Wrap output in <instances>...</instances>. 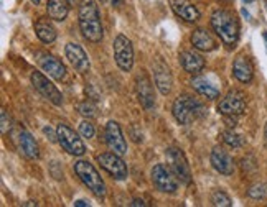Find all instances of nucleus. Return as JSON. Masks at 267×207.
I'll return each mask as SVG.
<instances>
[{
  "instance_id": "obj_1",
  "label": "nucleus",
  "mask_w": 267,
  "mask_h": 207,
  "mask_svg": "<svg viewBox=\"0 0 267 207\" xmlns=\"http://www.w3.org/2000/svg\"><path fill=\"white\" fill-rule=\"evenodd\" d=\"M78 20L84 38L91 43H99L104 31H102L99 8H97L94 0H81L78 10Z\"/></svg>"
},
{
  "instance_id": "obj_2",
  "label": "nucleus",
  "mask_w": 267,
  "mask_h": 207,
  "mask_svg": "<svg viewBox=\"0 0 267 207\" xmlns=\"http://www.w3.org/2000/svg\"><path fill=\"white\" fill-rule=\"evenodd\" d=\"M211 26L226 46H234L239 40V20L233 12L219 8L211 15Z\"/></svg>"
},
{
  "instance_id": "obj_3",
  "label": "nucleus",
  "mask_w": 267,
  "mask_h": 207,
  "mask_svg": "<svg viewBox=\"0 0 267 207\" xmlns=\"http://www.w3.org/2000/svg\"><path fill=\"white\" fill-rule=\"evenodd\" d=\"M172 114L180 125H188L193 120L203 117L205 107L201 105V102L196 101L195 97L188 96V94H183V96L175 99L172 107Z\"/></svg>"
},
{
  "instance_id": "obj_4",
  "label": "nucleus",
  "mask_w": 267,
  "mask_h": 207,
  "mask_svg": "<svg viewBox=\"0 0 267 207\" xmlns=\"http://www.w3.org/2000/svg\"><path fill=\"white\" fill-rule=\"evenodd\" d=\"M74 173H76L79 180L83 181V184L88 186L96 197L106 196L104 181H102L99 173L96 171V168L89 161H86V159H79V161L74 163Z\"/></svg>"
},
{
  "instance_id": "obj_5",
  "label": "nucleus",
  "mask_w": 267,
  "mask_h": 207,
  "mask_svg": "<svg viewBox=\"0 0 267 207\" xmlns=\"http://www.w3.org/2000/svg\"><path fill=\"white\" fill-rule=\"evenodd\" d=\"M56 133H58V143L69 155H73V156H83L86 153V147H84L81 136L73 129H69L66 124H59L58 129H56Z\"/></svg>"
},
{
  "instance_id": "obj_6",
  "label": "nucleus",
  "mask_w": 267,
  "mask_h": 207,
  "mask_svg": "<svg viewBox=\"0 0 267 207\" xmlns=\"http://www.w3.org/2000/svg\"><path fill=\"white\" fill-rule=\"evenodd\" d=\"M167 159L170 163V169L177 176V180L183 182V184H191V171L185 153L180 148L172 147L167 150Z\"/></svg>"
},
{
  "instance_id": "obj_7",
  "label": "nucleus",
  "mask_w": 267,
  "mask_h": 207,
  "mask_svg": "<svg viewBox=\"0 0 267 207\" xmlns=\"http://www.w3.org/2000/svg\"><path fill=\"white\" fill-rule=\"evenodd\" d=\"M114 59L116 64L119 66L122 71H130L134 66V48L132 43L127 36L117 35L114 40Z\"/></svg>"
},
{
  "instance_id": "obj_8",
  "label": "nucleus",
  "mask_w": 267,
  "mask_h": 207,
  "mask_svg": "<svg viewBox=\"0 0 267 207\" xmlns=\"http://www.w3.org/2000/svg\"><path fill=\"white\" fill-rule=\"evenodd\" d=\"M150 178H152L153 186H155L160 192L173 194V192H177V189H178L177 176L173 175L172 169H168L167 166H163V164H155V166L152 168Z\"/></svg>"
},
{
  "instance_id": "obj_9",
  "label": "nucleus",
  "mask_w": 267,
  "mask_h": 207,
  "mask_svg": "<svg viewBox=\"0 0 267 207\" xmlns=\"http://www.w3.org/2000/svg\"><path fill=\"white\" fill-rule=\"evenodd\" d=\"M97 163L101 164V168L104 169V171L109 173V175L117 181L125 180L127 175H129L127 166H125V163L122 161L120 155H117L114 152L101 153L99 156H97Z\"/></svg>"
},
{
  "instance_id": "obj_10",
  "label": "nucleus",
  "mask_w": 267,
  "mask_h": 207,
  "mask_svg": "<svg viewBox=\"0 0 267 207\" xmlns=\"http://www.w3.org/2000/svg\"><path fill=\"white\" fill-rule=\"evenodd\" d=\"M246 110V99L244 94L239 91H229L223 101L218 104V112L224 117H237L242 115Z\"/></svg>"
},
{
  "instance_id": "obj_11",
  "label": "nucleus",
  "mask_w": 267,
  "mask_h": 207,
  "mask_svg": "<svg viewBox=\"0 0 267 207\" xmlns=\"http://www.w3.org/2000/svg\"><path fill=\"white\" fill-rule=\"evenodd\" d=\"M31 84H33V87L38 91L41 96L45 99H48L51 104H55V105H61L63 104V96L61 92L56 89V86L51 81H48V78L45 76V74H41L40 71H33L31 73Z\"/></svg>"
},
{
  "instance_id": "obj_12",
  "label": "nucleus",
  "mask_w": 267,
  "mask_h": 207,
  "mask_svg": "<svg viewBox=\"0 0 267 207\" xmlns=\"http://www.w3.org/2000/svg\"><path fill=\"white\" fill-rule=\"evenodd\" d=\"M36 61H38L41 71L48 73V76L56 79V81H61L66 76V68L56 56L46 53V51H38L36 53Z\"/></svg>"
},
{
  "instance_id": "obj_13",
  "label": "nucleus",
  "mask_w": 267,
  "mask_h": 207,
  "mask_svg": "<svg viewBox=\"0 0 267 207\" xmlns=\"http://www.w3.org/2000/svg\"><path fill=\"white\" fill-rule=\"evenodd\" d=\"M104 138H106V143L109 150H112L114 153L117 155H125L127 153V142H125L124 135H122V130L117 122L111 120L106 124V130H104Z\"/></svg>"
},
{
  "instance_id": "obj_14",
  "label": "nucleus",
  "mask_w": 267,
  "mask_h": 207,
  "mask_svg": "<svg viewBox=\"0 0 267 207\" xmlns=\"http://www.w3.org/2000/svg\"><path fill=\"white\" fill-rule=\"evenodd\" d=\"M64 53H66V58L69 63L73 64V68L76 69L78 73L86 74L91 68V63H89V58L81 46L78 43H68L66 48H64Z\"/></svg>"
},
{
  "instance_id": "obj_15",
  "label": "nucleus",
  "mask_w": 267,
  "mask_h": 207,
  "mask_svg": "<svg viewBox=\"0 0 267 207\" xmlns=\"http://www.w3.org/2000/svg\"><path fill=\"white\" fill-rule=\"evenodd\" d=\"M153 81H155V86L158 87V91L163 96H168L172 92L173 87V78L170 73V68L163 63V61H155L153 64Z\"/></svg>"
},
{
  "instance_id": "obj_16",
  "label": "nucleus",
  "mask_w": 267,
  "mask_h": 207,
  "mask_svg": "<svg viewBox=\"0 0 267 207\" xmlns=\"http://www.w3.org/2000/svg\"><path fill=\"white\" fill-rule=\"evenodd\" d=\"M135 89H137L139 102L142 104L144 109L145 110L153 109V107H155V94H153L152 82H150V79H148L147 74H140V76L137 78Z\"/></svg>"
},
{
  "instance_id": "obj_17",
  "label": "nucleus",
  "mask_w": 267,
  "mask_h": 207,
  "mask_svg": "<svg viewBox=\"0 0 267 207\" xmlns=\"http://www.w3.org/2000/svg\"><path fill=\"white\" fill-rule=\"evenodd\" d=\"M209 159H211L213 168L216 169L218 173H221V175H224V176L233 175L234 161H233L231 155H229L223 147H214L213 152H211V158Z\"/></svg>"
},
{
  "instance_id": "obj_18",
  "label": "nucleus",
  "mask_w": 267,
  "mask_h": 207,
  "mask_svg": "<svg viewBox=\"0 0 267 207\" xmlns=\"http://www.w3.org/2000/svg\"><path fill=\"white\" fill-rule=\"evenodd\" d=\"M233 74L242 84H249L254 78V66L246 54H239L233 63Z\"/></svg>"
},
{
  "instance_id": "obj_19",
  "label": "nucleus",
  "mask_w": 267,
  "mask_h": 207,
  "mask_svg": "<svg viewBox=\"0 0 267 207\" xmlns=\"http://www.w3.org/2000/svg\"><path fill=\"white\" fill-rule=\"evenodd\" d=\"M18 147L23 153H25L27 158L30 159H38L40 158V148L36 140L31 136V133H28L27 130H20L18 131Z\"/></svg>"
},
{
  "instance_id": "obj_20",
  "label": "nucleus",
  "mask_w": 267,
  "mask_h": 207,
  "mask_svg": "<svg viewBox=\"0 0 267 207\" xmlns=\"http://www.w3.org/2000/svg\"><path fill=\"white\" fill-rule=\"evenodd\" d=\"M191 45H193V48H196L198 51H213L216 50V41L211 36V33L203 30V28H198V30L193 31V35H191Z\"/></svg>"
},
{
  "instance_id": "obj_21",
  "label": "nucleus",
  "mask_w": 267,
  "mask_h": 207,
  "mask_svg": "<svg viewBox=\"0 0 267 207\" xmlns=\"http://www.w3.org/2000/svg\"><path fill=\"white\" fill-rule=\"evenodd\" d=\"M180 63L183 66L185 71L190 74H198L205 68V59L198 53H195V51H183L180 54Z\"/></svg>"
},
{
  "instance_id": "obj_22",
  "label": "nucleus",
  "mask_w": 267,
  "mask_h": 207,
  "mask_svg": "<svg viewBox=\"0 0 267 207\" xmlns=\"http://www.w3.org/2000/svg\"><path fill=\"white\" fill-rule=\"evenodd\" d=\"M172 7L180 18L186 22H196L200 18V12L195 5H191L186 0H172Z\"/></svg>"
},
{
  "instance_id": "obj_23",
  "label": "nucleus",
  "mask_w": 267,
  "mask_h": 207,
  "mask_svg": "<svg viewBox=\"0 0 267 207\" xmlns=\"http://www.w3.org/2000/svg\"><path fill=\"white\" fill-rule=\"evenodd\" d=\"M35 33L43 43H53L56 40V28L51 25L48 18H38L35 23Z\"/></svg>"
},
{
  "instance_id": "obj_24",
  "label": "nucleus",
  "mask_w": 267,
  "mask_h": 207,
  "mask_svg": "<svg viewBox=\"0 0 267 207\" xmlns=\"http://www.w3.org/2000/svg\"><path fill=\"white\" fill-rule=\"evenodd\" d=\"M46 12L51 20L63 22L68 17L69 12V2L68 0H48V5H46Z\"/></svg>"
},
{
  "instance_id": "obj_25",
  "label": "nucleus",
  "mask_w": 267,
  "mask_h": 207,
  "mask_svg": "<svg viewBox=\"0 0 267 207\" xmlns=\"http://www.w3.org/2000/svg\"><path fill=\"white\" fill-rule=\"evenodd\" d=\"M191 87H193L198 94H201L203 97L209 99V101H213V99L219 97V91H218V89L214 87L213 84H209L203 78H195L193 81H191Z\"/></svg>"
},
{
  "instance_id": "obj_26",
  "label": "nucleus",
  "mask_w": 267,
  "mask_h": 207,
  "mask_svg": "<svg viewBox=\"0 0 267 207\" xmlns=\"http://www.w3.org/2000/svg\"><path fill=\"white\" fill-rule=\"evenodd\" d=\"M223 142L228 145V147H231V148H241V147H244V138H242L241 135H237L236 131H233V130H224L223 133Z\"/></svg>"
},
{
  "instance_id": "obj_27",
  "label": "nucleus",
  "mask_w": 267,
  "mask_h": 207,
  "mask_svg": "<svg viewBox=\"0 0 267 207\" xmlns=\"http://www.w3.org/2000/svg\"><path fill=\"white\" fill-rule=\"evenodd\" d=\"M247 196L256 201H262L267 197V182H257L247 189Z\"/></svg>"
},
{
  "instance_id": "obj_28",
  "label": "nucleus",
  "mask_w": 267,
  "mask_h": 207,
  "mask_svg": "<svg viewBox=\"0 0 267 207\" xmlns=\"http://www.w3.org/2000/svg\"><path fill=\"white\" fill-rule=\"evenodd\" d=\"M211 204L213 206H219V207H231L233 202H231V197H229L224 191H213L211 194Z\"/></svg>"
},
{
  "instance_id": "obj_29",
  "label": "nucleus",
  "mask_w": 267,
  "mask_h": 207,
  "mask_svg": "<svg viewBox=\"0 0 267 207\" xmlns=\"http://www.w3.org/2000/svg\"><path fill=\"white\" fill-rule=\"evenodd\" d=\"M78 110L79 114L88 117V119H94L97 115V110H96V105L92 104L91 101H84V102H79L78 104Z\"/></svg>"
},
{
  "instance_id": "obj_30",
  "label": "nucleus",
  "mask_w": 267,
  "mask_h": 207,
  "mask_svg": "<svg viewBox=\"0 0 267 207\" xmlns=\"http://www.w3.org/2000/svg\"><path fill=\"white\" fill-rule=\"evenodd\" d=\"M79 135H81L83 138H92V136H94V125L89 120L81 122V124H79Z\"/></svg>"
},
{
  "instance_id": "obj_31",
  "label": "nucleus",
  "mask_w": 267,
  "mask_h": 207,
  "mask_svg": "<svg viewBox=\"0 0 267 207\" xmlns=\"http://www.w3.org/2000/svg\"><path fill=\"white\" fill-rule=\"evenodd\" d=\"M0 130H2V133L5 135L8 133V130L12 129V119H10V115L7 114V110L5 109H2V112H0Z\"/></svg>"
},
{
  "instance_id": "obj_32",
  "label": "nucleus",
  "mask_w": 267,
  "mask_h": 207,
  "mask_svg": "<svg viewBox=\"0 0 267 207\" xmlns=\"http://www.w3.org/2000/svg\"><path fill=\"white\" fill-rule=\"evenodd\" d=\"M43 133L48 135V138L51 142H58V133H53V130H51L50 127H43Z\"/></svg>"
},
{
  "instance_id": "obj_33",
  "label": "nucleus",
  "mask_w": 267,
  "mask_h": 207,
  "mask_svg": "<svg viewBox=\"0 0 267 207\" xmlns=\"http://www.w3.org/2000/svg\"><path fill=\"white\" fill-rule=\"evenodd\" d=\"M130 206H142V207H145V206H147V202H144L142 199H134L132 202H130Z\"/></svg>"
},
{
  "instance_id": "obj_34",
  "label": "nucleus",
  "mask_w": 267,
  "mask_h": 207,
  "mask_svg": "<svg viewBox=\"0 0 267 207\" xmlns=\"http://www.w3.org/2000/svg\"><path fill=\"white\" fill-rule=\"evenodd\" d=\"M74 206H76V207H86V206H88V202H86V201H83V199H79V201L74 202Z\"/></svg>"
},
{
  "instance_id": "obj_35",
  "label": "nucleus",
  "mask_w": 267,
  "mask_h": 207,
  "mask_svg": "<svg viewBox=\"0 0 267 207\" xmlns=\"http://www.w3.org/2000/svg\"><path fill=\"white\" fill-rule=\"evenodd\" d=\"M241 13H242V15H244L246 18H251V15H249V13H247V10H246V8H242V10H241Z\"/></svg>"
},
{
  "instance_id": "obj_36",
  "label": "nucleus",
  "mask_w": 267,
  "mask_h": 207,
  "mask_svg": "<svg viewBox=\"0 0 267 207\" xmlns=\"http://www.w3.org/2000/svg\"><path fill=\"white\" fill-rule=\"evenodd\" d=\"M23 206H36V202H33V201H28V202H23Z\"/></svg>"
},
{
  "instance_id": "obj_37",
  "label": "nucleus",
  "mask_w": 267,
  "mask_h": 207,
  "mask_svg": "<svg viewBox=\"0 0 267 207\" xmlns=\"http://www.w3.org/2000/svg\"><path fill=\"white\" fill-rule=\"evenodd\" d=\"M68 2H69V5H78L79 0H68Z\"/></svg>"
},
{
  "instance_id": "obj_38",
  "label": "nucleus",
  "mask_w": 267,
  "mask_h": 207,
  "mask_svg": "<svg viewBox=\"0 0 267 207\" xmlns=\"http://www.w3.org/2000/svg\"><path fill=\"white\" fill-rule=\"evenodd\" d=\"M262 38L266 40V45H267V31H266V33H262Z\"/></svg>"
},
{
  "instance_id": "obj_39",
  "label": "nucleus",
  "mask_w": 267,
  "mask_h": 207,
  "mask_svg": "<svg viewBox=\"0 0 267 207\" xmlns=\"http://www.w3.org/2000/svg\"><path fill=\"white\" fill-rule=\"evenodd\" d=\"M264 135H266V145H267V125H266V130H264Z\"/></svg>"
},
{
  "instance_id": "obj_40",
  "label": "nucleus",
  "mask_w": 267,
  "mask_h": 207,
  "mask_svg": "<svg viewBox=\"0 0 267 207\" xmlns=\"http://www.w3.org/2000/svg\"><path fill=\"white\" fill-rule=\"evenodd\" d=\"M31 2H33V3H35V5H38V3L41 2V0H31Z\"/></svg>"
},
{
  "instance_id": "obj_41",
  "label": "nucleus",
  "mask_w": 267,
  "mask_h": 207,
  "mask_svg": "<svg viewBox=\"0 0 267 207\" xmlns=\"http://www.w3.org/2000/svg\"><path fill=\"white\" fill-rule=\"evenodd\" d=\"M244 2H246V3H251V2H252V0H244Z\"/></svg>"
},
{
  "instance_id": "obj_42",
  "label": "nucleus",
  "mask_w": 267,
  "mask_h": 207,
  "mask_svg": "<svg viewBox=\"0 0 267 207\" xmlns=\"http://www.w3.org/2000/svg\"><path fill=\"white\" fill-rule=\"evenodd\" d=\"M99 2H107V0H99Z\"/></svg>"
}]
</instances>
